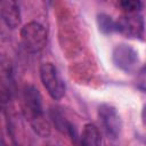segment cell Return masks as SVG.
I'll list each match as a JSON object with an SVG mask.
<instances>
[{
    "mask_svg": "<svg viewBox=\"0 0 146 146\" xmlns=\"http://www.w3.org/2000/svg\"><path fill=\"white\" fill-rule=\"evenodd\" d=\"M23 113L32 128L41 136L49 135V124L43 115L39 90L34 86H25L23 90Z\"/></svg>",
    "mask_w": 146,
    "mask_h": 146,
    "instance_id": "6da1fadb",
    "label": "cell"
},
{
    "mask_svg": "<svg viewBox=\"0 0 146 146\" xmlns=\"http://www.w3.org/2000/svg\"><path fill=\"white\" fill-rule=\"evenodd\" d=\"M21 40L24 48L30 52L42 50L47 43V31L38 22H30L21 30Z\"/></svg>",
    "mask_w": 146,
    "mask_h": 146,
    "instance_id": "7a4b0ae2",
    "label": "cell"
},
{
    "mask_svg": "<svg viewBox=\"0 0 146 146\" xmlns=\"http://www.w3.org/2000/svg\"><path fill=\"white\" fill-rule=\"evenodd\" d=\"M40 78L43 87L52 99H60L65 94V83L57 68L51 63H43L40 66Z\"/></svg>",
    "mask_w": 146,
    "mask_h": 146,
    "instance_id": "3957f363",
    "label": "cell"
},
{
    "mask_svg": "<svg viewBox=\"0 0 146 146\" xmlns=\"http://www.w3.org/2000/svg\"><path fill=\"white\" fill-rule=\"evenodd\" d=\"M112 59L117 68L127 73H131L136 71L139 63L138 52L131 46L124 43L114 47L112 52Z\"/></svg>",
    "mask_w": 146,
    "mask_h": 146,
    "instance_id": "277c9868",
    "label": "cell"
},
{
    "mask_svg": "<svg viewBox=\"0 0 146 146\" xmlns=\"http://www.w3.org/2000/svg\"><path fill=\"white\" fill-rule=\"evenodd\" d=\"M98 116L106 135L111 138H116L121 131V119L116 108L110 104H102L98 108Z\"/></svg>",
    "mask_w": 146,
    "mask_h": 146,
    "instance_id": "5b68a950",
    "label": "cell"
},
{
    "mask_svg": "<svg viewBox=\"0 0 146 146\" xmlns=\"http://www.w3.org/2000/svg\"><path fill=\"white\" fill-rule=\"evenodd\" d=\"M117 32L128 38H140L144 32V21L137 14H124L116 21Z\"/></svg>",
    "mask_w": 146,
    "mask_h": 146,
    "instance_id": "8992f818",
    "label": "cell"
},
{
    "mask_svg": "<svg viewBox=\"0 0 146 146\" xmlns=\"http://www.w3.org/2000/svg\"><path fill=\"white\" fill-rule=\"evenodd\" d=\"M0 13L2 21L10 29H16L21 24V11L17 2L5 0L0 3Z\"/></svg>",
    "mask_w": 146,
    "mask_h": 146,
    "instance_id": "52a82bcc",
    "label": "cell"
},
{
    "mask_svg": "<svg viewBox=\"0 0 146 146\" xmlns=\"http://www.w3.org/2000/svg\"><path fill=\"white\" fill-rule=\"evenodd\" d=\"M80 141L82 146H100L102 138L98 128L92 123H87L83 127Z\"/></svg>",
    "mask_w": 146,
    "mask_h": 146,
    "instance_id": "ba28073f",
    "label": "cell"
},
{
    "mask_svg": "<svg viewBox=\"0 0 146 146\" xmlns=\"http://www.w3.org/2000/svg\"><path fill=\"white\" fill-rule=\"evenodd\" d=\"M97 23H98V27L99 30L105 33V34H110L113 32H117V26H116V21H114L110 15L107 14H99L97 16Z\"/></svg>",
    "mask_w": 146,
    "mask_h": 146,
    "instance_id": "9c48e42d",
    "label": "cell"
},
{
    "mask_svg": "<svg viewBox=\"0 0 146 146\" xmlns=\"http://www.w3.org/2000/svg\"><path fill=\"white\" fill-rule=\"evenodd\" d=\"M51 116H52V120L57 127L58 130L63 131V132H66V133H72L73 131V128L71 125L70 122H67L63 116L62 114H59L58 112H52L51 113Z\"/></svg>",
    "mask_w": 146,
    "mask_h": 146,
    "instance_id": "30bf717a",
    "label": "cell"
},
{
    "mask_svg": "<svg viewBox=\"0 0 146 146\" xmlns=\"http://www.w3.org/2000/svg\"><path fill=\"white\" fill-rule=\"evenodd\" d=\"M124 14H137L141 8V2L136 0H123L119 2Z\"/></svg>",
    "mask_w": 146,
    "mask_h": 146,
    "instance_id": "8fae6325",
    "label": "cell"
},
{
    "mask_svg": "<svg viewBox=\"0 0 146 146\" xmlns=\"http://www.w3.org/2000/svg\"><path fill=\"white\" fill-rule=\"evenodd\" d=\"M136 86L138 89L146 91V64L141 67L136 76Z\"/></svg>",
    "mask_w": 146,
    "mask_h": 146,
    "instance_id": "7c38bea8",
    "label": "cell"
},
{
    "mask_svg": "<svg viewBox=\"0 0 146 146\" xmlns=\"http://www.w3.org/2000/svg\"><path fill=\"white\" fill-rule=\"evenodd\" d=\"M141 117H143V123L146 127V105L143 107V112H141Z\"/></svg>",
    "mask_w": 146,
    "mask_h": 146,
    "instance_id": "4fadbf2b",
    "label": "cell"
}]
</instances>
